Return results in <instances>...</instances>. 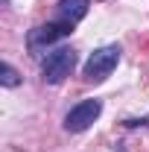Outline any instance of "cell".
<instances>
[{
  "mask_svg": "<svg viewBox=\"0 0 149 152\" xmlns=\"http://www.w3.org/2000/svg\"><path fill=\"white\" fill-rule=\"evenodd\" d=\"M99 111H102V102H99V99H82L79 105H73V108L67 111L64 129H67V132H85L93 120L99 117Z\"/></svg>",
  "mask_w": 149,
  "mask_h": 152,
  "instance_id": "obj_3",
  "label": "cell"
},
{
  "mask_svg": "<svg viewBox=\"0 0 149 152\" xmlns=\"http://www.w3.org/2000/svg\"><path fill=\"white\" fill-rule=\"evenodd\" d=\"M88 0H58V18L61 20H70V23H76V20H82L85 15H88Z\"/></svg>",
  "mask_w": 149,
  "mask_h": 152,
  "instance_id": "obj_5",
  "label": "cell"
},
{
  "mask_svg": "<svg viewBox=\"0 0 149 152\" xmlns=\"http://www.w3.org/2000/svg\"><path fill=\"white\" fill-rule=\"evenodd\" d=\"M73 64H76V53L70 47H58V50H53V53L44 56V61H41V76H44L47 85H58V82H64L70 76Z\"/></svg>",
  "mask_w": 149,
  "mask_h": 152,
  "instance_id": "obj_1",
  "label": "cell"
},
{
  "mask_svg": "<svg viewBox=\"0 0 149 152\" xmlns=\"http://www.w3.org/2000/svg\"><path fill=\"white\" fill-rule=\"evenodd\" d=\"M0 82H3L6 88H15V85H18V82H20L18 70H15V67H12L9 61H3V64H0Z\"/></svg>",
  "mask_w": 149,
  "mask_h": 152,
  "instance_id": "obj_6",
  "label": "cell"
},
{
  "mask_svg": "<svg viewBox=\"0 0 149 152\" xmlns=\"http://www.w3.org/2000/svg\"><path fill=\"white\" fill-rule=\"evenodd\" d=\"M117 61H120V47L117 44L93 50L91 58L85 61V82H102V79H108L111 70L117 67Z\"/></svg>",
  "mask_w": 149,
  "mask_h": 152,
  "instance_id": "obj_2",
  "label": "cell"
},
{
  "mask_svg": "<svg viewBox=\"0 0 149 152\" xmlns=\"http://www.w3.org/2000/svg\"><path fill=\"white\" fill-rule=\"evenodd\" d=\"M146 126H149V117H146Z\"/></svg>",
  "mask_w": 149,
  "mask_h": 152,
  "instance_id": "obj_7",
  "label": "cell"
},
{
  "mask_svg": "<svg viewBox=\"0 0 149 152\" xmlns=\"http://www.w3.org/2000/svg\"><path fill=\"white\" fill-rule=\"evenodd\" d=\"M70 32H73V23H70V20H53V23L35 26V29L26 35V44H29L32 53H38L44 44H53V41H58V38L70 35Z\"/></svg>",
  "mask_w": 149,
  "mask_h": 152,
  "instance_id": "obj_4",
  "label": "cell"
}]
</instances>
